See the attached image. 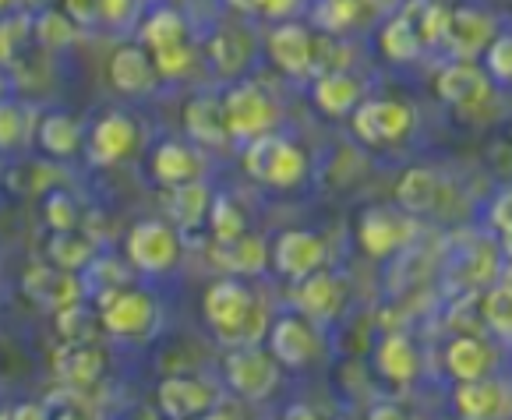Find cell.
Returning <instances> with one entry per match:
<instances>
[{
    "label": "cell",
    "mask_w": 512,
    "mask_h": 420,
    "mask_svg": "<svg viewBox=\"0 0 512 420\" xmlns=\"http://www.w3.org/2000/svg\"><path fill=\"white\" fill-rule=\"evenodd\" d=\"M202 315L209 322V329L216 332L219 343L226 346L255 343L265 325L262 300L237 276H223L216 283H209V290L202 297Z\"/></svg>",
    "instance_id": "6da1fadb"
},
{
    "label": "cell",
    "mask_w": 512,
    "mask_h": 420,
    "mask_svg": "<svg viewBox=\"0 0 512 420\" xmlns=\"http://www.w3.org/2000/svg\"><path fill=\"white\" fill-rule=\"evenodd\" d=\"M244 173L265 188L276 191H294L301 188V180L308 177V156L301 145L283 138L279 131H265V135L251 138L241 159Z\"/></svg>",
    "instance_id": "7a4b0ae2"
},
{
    "label": "cell",
    "mask_w": 512,
    "mask_h": 420,
    "mask_svg": "<svg viewBox=\"0 0 512 420\" xmlns=\"http://www.w3.org/2000/svg\"><path fill=\"white\" fill-rule=\"evenodd\" d=\"M124 255L131 269L145 276H166L181 262V233L170 219H142L124 237Z\"/></svg>",
    "instance_id": "3957f363"
},
{
    "label": "cell",
    "mask_w": 512,
    "mask_h": 420,
    "mask_svg": "<svg viewBox=\"0 0 512 420\" xmlns=\"http://www.w3.org/2000/svg\"><path fill=\"white\" fill-rule=\"evenodd\" d=\"M219 106H223L230 138H241V142H251L265 131H276L279 124V106L255 82H234L219 96Z\"/></svg>",
    "instance_id": "277c9868"
},
{
    "label": "cell",
    "mask_w": 512,
    "mask_h": 420,
    "mask_svg": "<svg viewBox=\"0 0 512 420\" xmlns=\"http://www.w3.org/2000/svg\"><path fill=\"white\" fill-rule=\"evenodd\" d=\"M414 120V110L400 99H368L350 110V131L368 149H389L414 131Z\"/></svg>",
    "instance_id": "5b68a950"
},
{
    "label": "cell",
    "mask_w": 512,
    "mask_h": 420,
    "mask_svg": "<svg viewBox=\"0 0 512 420\" xmlns=\"http://www.w3.org/2000/svg\"><path fill=\"white\" fill-rule=\"evenodd\" d=\"M96 308L103 332H110L117 339H138L156 325V300L145 290H131V286L99 293Z\"/></svg>",
    "instance_id": "8992f818"
},
{
    "label": "cell",
    "mask_w": 512,
    "mask_h": 420,
    "mask_svg": "<svg viewBox=\"0 0 512 420\" xmlns=\"http://www.w3.org/2000/svg\"><path fill=\"white\" fill-rule=\"evenodd\" d=\"M226 385L248 403H262L279 389V364L265 350H258L255 343L237 346L230 357L223 360Z\"/></svg>",
    "instance_id": "52a82bcc"
},
{
    "label": "cell",
    "mask_w": 512,
    "mask_h": 420,
    "mask_svg": "<svg viewBox=\"0 0 512 420\" xmlns=\"http://www.w3.org/2000/svg\"><path fill=\"white\" fill-rule=\"evenodd\" d=\"M414 240V216H400L389 205H371L357 216V244L368 258H389Z\"/></svg>",
    "instance_id": "ba28073f"
},
{
    "label": "cell",
    "mask_w": 512,
    "mask_h": 420,
    "mask_svg": "<svg viewBox=\"0 0 512 420\" xmlns=\"http://www.w3.org/2000/svg\"><path fill=\"white\" fill-rule=\"evenodd\" d=\"M318 350H322V343H318L311 322L301 315H279L265 332V353L287 371L308 368L311 360L318 357Z\"/></svg>",
    "instance_id": "9c48e42d"
},
{
    "label": "cell",
    "mask_w": 512,
    "mask_h": 420,
    "mask_svg": "<svg viewBox=\"0 0 512 420\" xmlns=\"http://www.w3.org/2000/svg\"><path fill=\"white\" fill-rule=\"evenodd\" d=\"M325 258H329V248H325V240L311 230H283L276 240L269 244V265L276 269V276L297 279L311 276L315 269H322Z\"/></svg>",
    "instance_id": "30bf717a"
},
{
    "label": "cell",
    "mask_w": 512,
    "mask_h": 420,
    "mask_svg": "<svg viewBox=\"0 0 512 420\" xmlns=\"http://www.w3.org/2000/svg\"><path fill=\"white\" fill-rule=\"evenodd\" d=\"M138 145V124L135 117L121 110H110L96 120L85 138V159L92 166H117L124 156H131V149Z\"/></svg>",
    "instance_id": "8fae6325"
},
{
    "label": "cell",
    "mask_w": 512,
    "mask_h": 420,
    "mask_svg": "<svg viewBox=\"0 0 512 420\" xmlns=\"http://www.w3.org/2000/svg\"><path fill=\"white\" fill-rule=\"evenodd\" d=\"M498 36V22L491 11L474 8V4H460L449 8V25H445V39L449 53L456 60H477V53H484V46Z\"/></svg>",
    "instance_id": "7c38bea8"
},
{
    "label": "cell",
    "mask_w": 512,
    "mask_h": 420,
    "mask_svg": "<svg viewBox=\"0 0 512 420\" xmlns=\"http://www.w3.org/2000/svg\"><path fill=\"white\" fill-rule=\"evenodd\" d=\"M272 64L290 78L315 75V32L301 22H279L265 39Z\"/></svg>",
    "instance_id": "4fadbf2b"
},
{
    "label": "cell",
    "mask_w": 512,
    "mask_h": 420,
    "mask_svg": "<svg viewBox=\"0 0 512 420\" xmlns=\"http://www.w3.org/2000/svg\"><path fill=\"white\" fill-rule=\"evenodd\" d=\"M452 410L460 420H509L512 410V392L498 378H474V382H460L452 392Z\"/></svg>",
    "instance_id": "5bb4252c"
},
{
    "label": "cell",
    "mask_w": 512,
    "mask_h": 420,
    "mask_svg": "<svg viewBox=\"0 0 512 420\" xmlns=\"http://www.w3.org/2000/svg\"><path fill=\"white\" fill-rule=\"evenodd\" d=\"M435 96L445 106H481L491 96V78L484 75V68H477V60H452L435 75Z\"/></svg>",
    "instance_id": "9a60e30c"
},
{
    "label": "cell",
    "mask_w": 512,
    "mask_h": 420,
    "mask_svg": "<svg viewBox=\"0 0 512 420\" xmlns=\"http://www.w3.org/2000/svg\"><path fill=\"white\" fill-rule=\"evenodd\" d=\"M156 406L166 420H191L216 406V389L205 385L202 378L170 375L156 385Z\"/></svg>",
    "instance_id": "2e32d148"
},
{
    "label": "cell",
    "mask_w": 512,
    "mask_h": 420,
    "mask_svg": "<svg viewBox=\"0 0 512 420\" xmlns=\"http://www.w3.org/2000/svg\"><path fill=\"white\" fill-rule=\"evenodd\" d=\"M22 290L36 300L39 308L46 311H61L68 304H78L85 293L78 272H64L57 265H32L22 276Z\"/></svg>",
    "instance_id": "e0dca14e"
},
{
    "label": "cell",
    "mask_w": 512,
    "mask_h": 420,
    "mask_svg": "<svg viewBox=\"0 0 512 420\" xmlns=\"http://www.w3.org/2000/svg\"><path fill=\"white\" fill-rule=\"evenodd\" d=\"M106 78L121 96H149L156 89L159 75L152 68V57L145 46H117L106 64Z\"/></svg>",
    "instance_id": "ac0fdd59"
},
{
    "label": "cell",
    "mask_w": 512,
    "mask_h": 420,
    "mask_svg": "<svg viewBox=\"0 0 512 420\" xmlns=\"http://www.w3.org/2000/svg\"><path fill=\"white\" fill-rule=\"evenodd\" d=\"M294 304L308 322H332L343 308V283L332 272L315 269L311 276L297 279Z\"/></svg>",
    "instance_id": "d6986e66"
},
{
    "label": "cell",
    "mask_w": 512,
    "mask_h": 420,
    "mask_svg": "<svg viewBox=\"0 0 512 420\" xmlns=\"http://www.w3.org/2000/svg\"><path fill=\"white\" fill-rule=\"evenodd\" d=\"M442 195L445 180L431 166H410L396 180V205L407 216H428V212L442 209Z\"/></svg>",
    "instance_id": "ffe728a7"
},
{
    "label": "cell",
    "mask_w": 512,
    "mask_h": 420,
    "mask_svg": "<svg viewBox=\"0 0 512 420\" xmlns=\"http://www.w3.org/2000/svg\"><path fill=\"white\" fill-rule=\"evenodd\" d=\"M149 173L159 188H174L202 177V156L184 142H159L149 156Z\"/></svg>",
    "instance_id": "44dd1931"
},
{
    "label": "cell",
    "mask_w": 512,
    "mask_h": 420,
    "mask_svg": "<svg viewBox=\"0 0 512 420\" xmlns=\"http://www.w3.org/2000/svg\"><path fill=\"white\" fill-rule=\"evenodd\" d=\"M375 371L392 385H410L421 371V357H417V346L403 332H389V336L378 339L375 346Z\"/></svg>",
    "instance_id": "7402d4cb"
},
{
    "label": "cell",
    "mask_w": 512,
    "mask_h": 420,
    "mask_svg": "<svg viewBox=\"0 0 512 420\" xmlns=\"http://www.w3.org/2000/svg\"><path fill=\"white\" fill-rule=\"evenodd\" d=\"M445 368H449V375L456 378V382H474V378L491 375V368H495V350H491L484 339L463 332V336H452L449 343H445Z\"/></svg>",
    "instance_id": "603a6c76"
},
{
    "label": "cell",
    "mask_w": 512,
    "mask_h": 420,
    "mask_svg": "<svg viewBox=\"0 0 512 420\" xmlns=\"http://www.w3.org/2000/svg\"><path fill=\"white\" fill-rule=\"evenodd\" d=\"M311 103L318 106V113L339 120L350 117L357 103H361V82L347 71H325V75H315L311 82Z\"/></svg>",
    "instance_id": "cb8c5ba5"
},
{
    "label": "cell",
    "mask_w": 512,
    "mask_h": 420,
    "mask_svg": "<svg viewBox=\"0 0 512 420\" xmlns=\"http://www.w3.org/2000/svg\"><path fill=\"white\" fill-rule=\"evenodd\" d=\"M378 46H382L385 60H392V64H410V60H417V53L424 50L421 36H417V0H410L400 15L382 25Z\"/></svg>",
    "instance_id": "d4e9b609"
},
{
    "label": "cell",
    "mask_w": 512,
    "mask_h": 420,
    "mask_svg": "<svg viewBox=\"0 0 512 420\" xmlns=\"http://www.w3.org/2000/svg\"><path fill=\"white\" fill-rule=\"evenodd\" d=\"M184 131L195 138L198 145H209V149H219L226 145L230 131H226V120H223V106H219L216 96H195L184 103Z\"/></svg>",
    "instance_id": "484cf974"
},
{
    "label": "cell",
    "mask_w": 512,
    "mask_h": 420,
    "mask_svg": "<svg viewBox=\"0 0 512 420\" xmlns=\"http://www.w3.org/2000/svg\"><path fill=\"white\" fill-rule=\"evenodd\" d=\"M36 145L50 159H75L82 149V124L64 110H50L36 128Z\"/></svg>",
    "instance_id": "4316f807"
},
{
    "label": "cell",
    "mask_w": 512,
    "mask_h": 420,
    "mask_svg": "<svg viewBox=\"0 0 512 420\" xmlns=\"http://www.w3.org/2000/svg\"><path fill=\"white\" fill-rule=\"evenodd\" d=\"M103 371H106L103 353L92 343H85V339L64 343L61 350H57V375L68 385H92L103 378Z\"/></svg>",
    "instance_id": "83f0119b"
},
{
    "label": "cell",
    "mask_w": 512,
    "mask_h": 420,
    "mask_svg": "<svg viewBox=\"0 0 512 420\" xmlns=\"http://www.w3.org/2000/svg\"><path fill=\"white\" fill-rule=\"evenodd\" d=\"M219 265L237 276H258V272L269 269V244L258 233H241L237 240H226L216 251Z\"/></svg>",
    "instance_id": "f1b7e54d"
},
{
    "label": "cell",
    "mask_w": 512,
    "mask_h": 420,
    "mask_svg": "<svg viewBox=\"0 0 512 420\" xmlns=\"http://www.w3.org/2000/svg\"><path fill=\"white\" fill-rule=\"evenodd\" d=\"M209 209V191L202 180H188V184H174L166 188V216L177 226H198Z\"/></svg>",
    "instance_id": "f546056e"
},
{
    "label": "cell",
    "mask_w": 512,
    "mask_h": 420,
    "mask_svg": "<svg viewBox=\"0 0 512 420\" xmlns=\"http://www.w3.org/2000/svg\"><path fill=\"white\" fill-rule=\"evenodd\" d=\"M138 43L149 53L163 50V46H174V43H188V25H184L181 11H174V8L152 11L142 22V29H138Z\"/></svg>",
    "instance_id": "4dcf8cb0"
},
{
    "label": "cell",
    "mask_w": 512,
    "mask_h": 420,
    "mask_svg": "<svg viewBox=\"0 0 512 420\" xmlns=\"http://www.w3.org/2000/svg\"><path fill=\"white\" fill-rule=\"evenodd\" d=\"M205 223H209L212 237L219 240V244H226V240H237L241 233H248V216H244V209L237 205L234 195H209V209H205Z\"/></svg>",
    "instance_id": "1f68e13d"
},
{
    "label": "cell",
    "mask_w": 512,
    "mask_h": 420,
    "mask_svg": "<svg viewBox=\"0 0 512 420\" xmlns=\"http://www.w3.org/2000/svg\"><path fill=\"white\" fill-rule=\"evenodd\" d=\"M205 53H209L212 68L219 71V75H237V71H244V64H248V36L237 29H219L216 36L209 39V46H205Z\"/></svg>",
    "instance_id": "d6a6232c"
},
{
    "label": "cell",
    "mask_w": 512,
    "mask_h": 420,
    "mask_svg": "<svg viewBox=\"0 0 512 420\" xmlns=\"http://www.w3.org/2000/svg\"><path fill=\"white\" fill-rule=\"evenodd\" d=\"M46 255H50V265H57V269L82 272L85 265L96 258V244H92L89 237H82V233L64 230V233H53V237H50V248H46Z\"/></svg>",
    "instance_id": "836d02e7"
},
{
    "label": "cell",
    "mask_w": 512,
    "mask_h": 420,
    "mask_svg": "<svg viewBox=\"0 0 512 420\" xmlns=\"http://www.w3.org/2000/svg\"><path fill=\"white\" fill-rule=\"evenodd\" d=\"M481 318L495 336L509 339L512 336V286H509V276L498 279L481 300Z\"/></svg>",
    "instance_id": "e575fe53"
},
{
    "label": "cell",
    "mask_w": 512,
    "mask_h": 420,
    "mask_svg": "<svg viewBox=\"0 0 512 420\" xmlns=\"http://www.w3.org/2000/svg\"><path fill=\"white\" fill-rule=\"evenodd\" d=\"M32 39H36L43 50H68L78 39V25L71 22L64 11H43V15L32 22Z\"/></svg>",
    "instance_id": "d590c367"
},
{
    "label": "cell",
    "mask_w": 512,
    "mask_h": 420,
    "mask_svg": "<svg viewBox=\"0 0 512 420\" xmlns=\"http://www.w3.org/2000/svg\"><path fill=\"white\" fill-rule=\"evenodd\" d=\"M364 0H318L315 4V22L329 36H343L347 29H354L361 18Z\"/></svg>",
    "instance_id": "8d00e7d4"
},
{
    "label": "cell",
    "mask_w": 512,
    "mask_h": 420,
    "mask_svg": "<svg viewBox=\"0 0 512 420\" xmlns=\"http://www.w3.org/2000/svg\"><path fill=\"white\" fill-rule=\"evenodd\" d=\"M29 36H32V18L25 11L0 15V64H15L18 53L29 43Z\"/></svg>",
    "instance_id": "74e56055"
},
{
    "label": "cell",
    "mask_w": 512,
    "mask_h": 420,
    "mask_svg": "<svg viewBox=\"0 0 512 420\" xmlns=\"http://www.w3.org/2000/svg\"><path fill=\"white\" fill-rule=\"evenodd\" d=\"M445 25H449V8H445L442 0H417V36H421V46L442 43Z\"/></svg>",
    "instance_id": "f35d334b"
},
{
    "label": "cell",
    "mask_w": 512,
    "mask_h": 420,
    "mask_svg": "<svg viewBox=\"0 0 512 420\" xmlns=\"http://www.w3.org/2000/svg\"><path fill=\"white\" fill-rule=\"evenodd\" d=\"M43 223L50 226L53 233L75 230L78 226V202L68 195V191H50L43 198Z\"/></svg>",
    "instance_id": "ab89813d"
},
{
    "label": "cell",
    "mask_w": 512,
    "mask_h": 420,
    "mask_svg": "<svg viewBox=\"0 0 512 420\" xmlns=\"http://www.w3.org/2000/svg\"><path fill=\"white\" fill-rule=\"evenodd\" d=\"M484 75L498 85L512 82V39L509 36H495L484 46Z\"/></svg>",
    "instance_id": "60d3db41"
},
{
    "label": "cell",
    "mask_w": 512,
    "mask_h": 420,
    "mask_svg": "<svg viewBox=\"0 0 512 420\" xmlns=\"http://www.w3.org/2000/svg\"><path fill=\"white\" fill-rule=\"evenodd\" d=\"M149 57L159 78H184L191 68V60H195V53H191L188 43H174V46H163V50H152Z\"/></svg>",
    "instance_id": "b9f144b4"
},
{
    "label": "cell",
    "mask_w": 512,
    "mask_h": 420,
    "mask_svg": "<svg viewBox=\"0 0 512 420\" xmlns=\"http://www.w3.org/2000/svg\"><path fill=\"white\" fill-rule=\"evenodd\" d=\"M25 135V113L18 103L0 99V152H11Z\"/></svg>",
    "instance_id": "7bdbcfd3"
},
{
    "label": "cell",
    "mask_w": 512,
    "mask_h": 420,
    "mask_svg": "<svg viewBox=\"0 0 512 420\" xmlns=\"http://www.w3.org/2000/svg\"><path fill=\"white\" fill-rule=\"evenodd\" d=\"M64 15L78 25V29H89L99 22V0H64Z\"/></svg>",
    "instance_id": "ee69618b"
},
{
    "label": "cell",
    "mask_w": 512,
    "mask_h": 420,
    "mask_svg": "<svg viewBox=\"0 0 512 420\" xmlns=\"http://www.w3.org/2000/svg\"><path fill=\"white\" fill-rule=\"evenodd\" d=\"M512 195L509 191H498V198H495V205H491V226H495V233L502 240H509L512 237Z\"/></svg>",
    "instance_id": "f6af8a7d"
},
{
    "label": "cell",
    "mask_w": 512,
    "mask_h": 420,
    "mask_svg": "<svg viewBox=\"0 0 512 420\" xmlns=\"http://www.w3.org/2000/svg\"><path fill=\"white\" fill-rule=\"evenodd\" d=\"M0 420H50V410L36 399H22V403H11L0 410Z\"/></svg>",
    "instance_id": "bcb514c9"
},
{
    "label": "cell",
    "mask_w": 512,
    "mask_h": 420,
    "mask_svg": "<svg viewBox=\"0 0 512 420\" xmlns=\"http://www.w3.org/2000/svg\"><path fill=\"white\" fill-rule=\"evenodd\" d=\"M135 11V0H99V22L124 25Z\"/></svg>",
    "instance_id": "7dc6e473"
},
{
    "label": "cell",
    "mask_w": 512,
    "mask_h": 420,
    "mask_svg": "<svg viewBox=\"0 0 512 420\" xmlns=\"http://www.w3.org/2000/svg\"><path fill=\"white\" fill-rule=\"evenodd\" d=\"M301 8V0H258V8H255V15H262V18H290L294 11Z\"/></svg>",
    "instance_id": "c3c4849f"
},
{
    "label": "cell",
    "mask_w": 512,
    "mask_h": 420,
    "mask_svg": "<svg viewBox=\"0 0 512 420\" xmlns=\"http://www.w3.org/2000/svg\"><path fill=\"white\" fill-rule=\"evenodd\" d=\"M368 420H417L410 410H403L400 403H375L368 410Z\"/></svg>",
    "instance_id": "681fc988"
},
{
    "label": "cell",
    "mask_w": 512,
    "mask_h": 420,
    "mask_svg": "<svg viewBox=\"0 0 512 420\" xmlns=\"http://www.w3.org/2000/svg\"><path fill=\"white\" fill-rule=\"evenodd\" d=\"M283 420H322V417H315V413H311L308 406H290L287 417H283Z\"/></svg>",
    "instance_id": "f907efd6"
},
{
    "label": "cell",
    "mask_w": 512,
    "mask_h": 420,
    "mask_svg": "<svg viewBox=\"0 0 512 420\" xmlns=\"http://www.w3.org/2000/svg\"><path fill=\"white\" fill-rule=\"evenodd\" d=\"M234 11H244V15H255V8H258V0H226Z\"/></svg>",
    "instance_id": "816d5d0a"
},
{
    "label": "cell",
    "mask_w": 512,
    "mask_h": 420,
    "mask_svg": "<svg viewBox=\"0 0 512 420\" xmlns=\"http://www.w3.org/2000/svg\"><path fill=\"white\" fill-rule=\"evenodd\" d=\"M191 420H234L230 413H223V410H205V413H198V417H191Z\"/></svg>",
    "instance_id": "f5cc1de1"
},
{
    "label": "cell",
    "mask_w": 512,
    "mask_h": 420,
    "mask_svg": "<svg viewBox=\"0 0 512 420\" xmlns=\"http://www.w3.org/2000/svg\"><path fill=\"white\" fill-rule=\"evenodd\" d=\"M50 420H89V417H82V413H75V410H64V413H57V417H50Z\"/></svg>",
    "instance_id": "db71d44e"
},
{
    "label": "cell",
    "mask_w": 512,
    "mask_h": 420,
    "mask_svg": "<svg viewBox=\"0 0 512 420\" xmlns=\"http://www.w3.org/2000/svg\"><path fill=\"white\" fill-rule=\"evenodd\" d=\"M22 0H0V15H8V11H15Z\"/></svg>",
    "instance_id": "11a10c76"
}]
</instances>
